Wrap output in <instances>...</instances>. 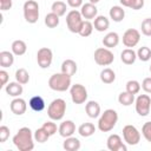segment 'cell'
I'll return each instance as SVG.
<instances>
[{"instance_id": "6da1fadb", "label": "cell", "mask_w": 151, "mask_h": 151, "mask_svg": "<svg viewBox=\"0 0 151 151\" xmlns=\"http://www.w3.org/2000/svg\"><path fill=\"white\" fill-rule=\"evenodd\" d=\"M13 144L19 151H32L34 149V136L29 127L24 126L13 136Z\"/></svg>"}, {"instance_id": "7a4b0ae2", "label": "cell", "mask_w": 151, "mask_h": 151, "mask_svg": "<svg viewBox=\"0 0 151 151\" xmlns=\"http://www.w3.org/2000/svg\"><path fill=\"white\" fill-rule=\"evenodd\" d=\"M118 122V113L113 109L105 110L98 119V129L101 132H109L111 131Z\"/></svg>"}, {"instance_id": "3957f363", "label": "cell", "mask_w": 151, "mask_h": 151, "mask_svg": "<svg viewBox=\"0 0 151 151\" xmlns=\"http://www.w3.org/2000/svg\"><path fill=\"white\" fill-rule=\"evenodd\" d=\"M48 87L57 92H65L71 87V77L63 72L54 73L48 79Z\"/></svg>"}, {"instance_id": "277c9868", "label": "cell", "mask_w": 151, "mask_h": 151, "mask_svg": "<svg viewBox=\"0 0 151 151\" xmlns=\"http://www.w3.org/2000/svg\"><path fill=\"white\" fill-rule=\"evenodd\" d=\"M66 112V101L61 98L52 100L47 107V116L52 120H61Z\"/></svg>"}, {"instance_id": "5b68a950", "label": "cell", "mask_w": 151, "mask_h": 151, "mask_svg": "<svg viewBox=\"0 0 151 151\" xmlns=\"http://www.w3.org/2000/svg\"><path fill=\"white\" fill-rule=\"evenodd\" d=\"M24 18L28 24H35L39 19V5L35 0H27L24 4Z\"/></svg>"}, {"instance_id": "8992f818", "label": "cell", "mask_w": 151, "mask_h": 151, "mask_svg": "<svg viewBox=\"0 0 151 151\" xmlns=\"http://www.w3.org/2000/svg\"><path fill=\"white\" fill-rule=\"evenodd\" d=\"M83 21H84V18H83L80 11L72 9L66 14V25H67L68 31L72 33H79Z\"/></svg>"}, {"instance_id": "52a82bcc", "label": "cell", "mask_w": 151, "mask_h": 151, "mask_svg": "<svg viewBox=\"0 0 151 151\" xmlns=\"http://www.w3.org/2000/svg\"><path fill=\"white\" fill-rule=\"evenodd\" d=\"M94 61L99 66H109L114 60V54L107 47H99L94 51Z\"/></svg>"}, {"instance_id": "ba28073f", "label": "cell", "mask_w": 151, "mask_h": 151, "mask_svg": "<svg viewBox=\"0 0 151 151\" xmlns=\"http://www.w3.org/2000/svg\"><path fill=\"white\" fill-rule=\"evenodd\" d=\"M70 94H71V99L74 104L80 105L84 104L87 100V90L84 85L81 84H73L70 87Z\"/></svg>"}, {"instance_id": "9c48e42d", "label": "cell", "mask_w": 151, "mask_h": 151, "mask_svg": "<svg viewBox=\"0 0 151 151\" xmlns=\"http://www.w3.org/2000/svg\"><path fill=\"white\" fill-rule=\"evenodd\" d=\"M134 109L136 112L140 117H145L150 113L151 109V98L149 94H139L134 99Z\"/></svg>"}, {"instance_id": "30bf717a", "label": "cell", "mask_w": 151, "mask_h": 151, "mask_svg": "<svg viewBox=\"0 0 151 151\" xmlns=\"http://www.w3.org/2000/svg\"><path fill=\"white\" fill-rule=\"evenodd\" d=\"M123 138L127 145H137L140 142V132L134 125H125L123 127Z\"/></svg>"}, {"instance_id": "8fae6325", "label": "cell", "mask_w": 151, "mask_h": 151, "mask_svg": "<svg viewBox=\"0 0 151 151\" xmlns=\"http://www.w3.org/2000/svg\"><path fill=\"white\" fill-rule=\"evenodd\" d=\"M53 60V52L48 47H41L37 52V61L41 68H48Z\"/></svg>"}, {"instance_id": "7c38bea8", "label": "cell", "mask_w": 151, "mask_h": 151, "mask_svg": "<svg viewBox=\"0 0 151 151\" xmlns=\"http://www.w3.org/2000/svg\"><path fill=\"white\" fill-rule=\"evenodd\" d=\"M140 40V33L136 28H129L123 34V44L127 48H133Z\"/></svg>"}, {"instance_id": "4fadbf2b", "label": "cell", "mask_w": 151, "mask_h": 151, "mask_svg": "<svg viewBox=\"0 0 151 151\" xmlns=\"http://www.w3.org/2000/svg\"><path fill=\"white\" fill-rule=\"evenodd\" d=\"M106 145H107V149L110 151H127V147L124 144V142L122 140L120 136L116 134V133L110 134L107 137Z\"/></svg>"}, {"instance_id": "5bb4252c", "label": "cell", "mask_w": 151, "mask_h": 151, "mask_svg": "<svg viewBox=\"0 0 151 151\" xmlns=\"http://www.w3.org/2000/svg\"><path fill=\"white\" fill-rule=\"evenodd\" d=\"M9 109L12 111V113L17 114V116H21L26 112V109H27V104H26V100L20 98V97H17L14 98L11 104H9Z\"/></svg>"}, {"instance_id": "9a60e30c", "label": "cell", "mask_w": 151, "mask_h": 151, "mask_svg": "<svg viewBox=\"0 0 151 151\" xmlns=\"http://www.w3.org/2000/svg\"><path fill=\"white\" fill-rule=\"evenodd\" d=\"M80 13L83 15L84 19L86 20H91V19H94L98 14V8L92 2H86L81 7H80Z\"/></svg>"}, {"instance_id": "2e32d148", "label": "cell", "mask_w": 151, "mask_h": 151, "mask_svg": "<svg viewBox=\"0 0 151 151\" xmlns=\"http://www.w3.org/2000/svg\"><path fill=\"white\" fill-rule=\"evenodd\" d=\"M59 134L64 138L71 137L74 132H76V124L72 120H64L60 125H59V130H58Z\"/></svg>"}, {"instance_id": "e0dca14e", "label": "cell", "mask_w": 151, "mask_h": 151, "mask_svg": "<svg viewBox=\"0 0 151 151\" xmlns=\"http://www.w3.org/2000/svg\"><path fill=\"white\" fill-rule=\"evenodd\" d=\"M5 91L8 96L11 97H20L24 92V88H22V84L18 83L17 80L15 81H12V83H8L6 86H5Z\"/></svg>"}, {"instance_id": "ac0fdd59", "label": "cell", "mask_w": 151, "mask_h": 151, "mask_svg": "<svg viewBox=\"0 0 151 151\" xmlns=\"http://www.w3.org/2000/svg\"><path fill=\"white\" fill-rule=\"evenodd\" d=\"M85 111H86V114L90 117V118H98L100 114H101V109H100V105L94 101V100H90L86 103L85 105Z\"/></svg>"}, {"instance_id": "d6986e66", "label": "cell", "mask_w": 151, "mask_h": 151, "mask_svg": "<svg viewBox=\"0 0 151 151\" xmlns=\"http://www.w3.org/2000/svg\"><path fill=\"white\" fill-rule=\"evenodd\" d=\"M109 15L114 22H120L125 18V9L122 6H112L109 11Z\"/></svg>"}, {"instance_id": "ffe728a7", "label": "cell", "mask_w": 151, "mask_h": 151, "mask_svg": "<svg viewBox=\"0 0 151 151\" xmlns=\"http://www.w3.org/2000/svg\"><path fill=\"white\" fill-rule=\"evenodd\" d=\"M77 70H78V66H77V63L72 59H66L63 61L61 64V72L72 77L77 73Z\"/></svg>"}, {"instance_id": "44dd1931", "label": "cell", "mask_w": 151, "mask_h": 151, "mask_svg": "<svg viewBox=\"0 0 151 151\" xmlns=\"http://www.w3.org/2000/svg\"><path fill=\"white\" fill-rule=\"evenodd\" d=\"M110 26V20L105 17V15H97L94 18V21H93V27L96 31L98 32H104L109 28Z\"/></svg>"}, {"instance_id": "7402d4cb", "label": "cell", "mask_w": 151, "mask_h": 151, "mask_svg": "<svg viewBox=\"0 0 151 151\" xmlns=\"http://www.w3.org/2000/svg\"><path fill=\"white\" fill-rule=\"evenodd\" d=\"M119 44V35L116 32H110L103 38V45L107 48H113Z\"/></svg>"}, {"instance_id": "603a6c76", "label": "cell", "mask_w": 151, "mask_h": 151, "mask_svg": "<svg viewBox=\"0 0 151 151\" xmlns=\"http://www.w3.org/2000/svg\"><path fill=\"white\" fill-rule=\"evenodd\" d=\"M120 59L125 65H132L137 59V52L133 48H125L120 53Z\"/></svg>"}, {"instance_id": "cb8c5ba5", "label": "cell", "mask_w": 151, "mask_h": 151, "mask_svg": "<svg viewBox=\"0 0 151 151\" xmlns=\"http://www.w3.org/2000/svg\"><path fill=\"white\" fill-rule=\"evenodd\" d=\"M28 105L34 112H41L46 106L45 105V100H44V98L41 96H33L29 99Z\"/></svg>"}, {"instance_id": "d4e9b609", "label": "cell", "mask_w": 151, "mask_h": 151, "mask_svg": "<svg viewBox=\"0 0 151 151\" xmlns=\"http://www.w3.org/2000/svg\"><path fill=\"white\" fill-rule=\"evenodd\" d=\"M81 144H80V140L76 137H67L65 138L64 143H63V147L66 150V151H78L80 149Z\"/></svg>"}, {"instance_id": "484cf974", "label": "cell", "mask_w": 151, "mask_h": 151, "mask_svg": "<svg viewBox=\"0 0 151 151\" xmlns=\"http://www.w3.org/2000/svg\"><path fill=\"white\" fill-rule=\"evenodd\" d=\"M14 63V54L9 51H1L0 52V65L2 68L11 67Z\"/></svg>"}, {"instance_id": "4316f807", "label": "cell", "mask_w": 151, "mask_h": 151, "mask_svg": "<svg viewBox=\"0 0 151 151\" xmlns=\"http://www.w3.org/2000/svg\"><path fill=\"white\" fill-rule=\"evenodd\" d=\"M11 48H12V52H13L14 55L20 57V55H24V54L26 53V51H27V45H26V42H25L24 40H14V41L12 42Z\"/></svg>"}, {"instance_id": "83f0119b", "label": "cell", "mask_w": 151, "mask_h": 151, "mask_svg": "<svg viewBox=\"0 0 151 151\" xmlns=\"http://www.w3.org/2000/svg\"><path fill=\"white\" fill-rule=\"evenodd\" d=\"M96 132V126L92 123H83L79 127H78V133L81 137H91L92 134H94Z\"/></svg>"}, {"instance_id": "f1b7e54d", "label": "cell", "mask_w": 151, "mask_h": 151, "mask_svg": "<svg viewBox=\"0 0 151 151\" xmlns=\"http://www.w3.org/2000/svg\"><path fill=\"white\" fill-rule=\"evenodd\" d=\"M100 80L104 83V84H112L114 80H116V73L112 68L110 67H106L104 68L101 72H100Z\"/></svg>"}, {"instance_id": "f546056e", "label": "cell", "mask_w": 151, "mask_h": 151, "mask_svg": "<svg viewBox=\"0 0 151 151\" xmlns=\"http://www.w3.org/2000/svg\"><path fill=\"white\" fill-rule=\"evenodd\" d=\"M118 101L123 106H130V105H132L134 103V94H132V93H130L127 91L120 92L119 96H118Z\"/></svg>"}, {"instance_id": "4dcf8cb0", "label": "cell", "mask_w": 151, "mask_h": 151, "mask_svg": "<svg viewBox=\"0 0 151 151\" xmlns=\"http://www.w3.org/2000/svg\"><path fill=\"white\" fill-rule=\"evenodd\" d=\"M51 9H52V12H53V13H55L57 15L63 17V15H65V14H66L67 6H66V4H65L63 0H57V1H54V2L52 4Z\"/></svg>"}, {"instance_id": "1f68e13d", "label": "cell", "mask_w": 151, "mask_h": 151, "mask_svg": "<svg viewBox=\"0 0 151 151\" xmlns=\"http://www.w3.org/2000/svg\"><path fill=\"white\" fill-rule=\"evenodd\" d=\"M93 28H94V27H93V24H92L90 20H84L78 34H79V35H81V37H84V38L90 37V35L92 34Z\"/></svg>"}, {"instance_id": "d6a6232c", "label": "cell", "mask_w": 151, "mask_h": 151, "mask_svg": "<svg viewBox=\"0 0 151 151\" xmlns=\"http://www.w3.org/2000/svg\"><path fill=\"white\" fill-rule=\"evenodd\" d=\"M59 15H57L55 13L51 12L48 14H46L45 17V25L48 27V28H54L59 25Z\"/></svg>"}, {"instance_id": "836d02e7", "label": "cell", "mask_w": 151, "mask_h": 151, "mask_svg": "<svg viewBox=\"0 0 151 151\" xmlns=\"http://www.w3.org/2000/svg\"><path fill=\"white\" fill-rule=\"evenodd\" d=\"M15 80L22 85L27 84L29 81V74L25 68H18L15 71Z\"/></svg>"}, {"instance_id": "e575fe53", "label": "cell", "mask_w": 151, "mask_h": 151, "mask_svg": "<svg viewBox=\"0 0 151 151\" xmlns=\"http://www.w3.org/2000/svg\"><path fill=\"white\" fill-rule=\"evenodd\" d=\"M137 58L142 61H149L151 59V50L147 46H142L137 51Z\"/></svg>"}, {"instance_id": "d590c367", "label": "cell", "mask_w": 151, "mask_h": 151, "mask_svg": "<svg viewBox=\"0 0 151 151\" xmlns=\"http://www.w3.org/2000/svg\"><path fill=\"white\" fill-rule=\"evenodd\" d=\"M33 136H34V140L35 142H38V143H45V142H47L48 140V138L51 137L42 127H39V129H37L35 131H34V133H33Z\"/></svg>"}, {"instance_id": "8d00e7d4", "label": "cell", "mask_w": 151, "mask_h": 151, "mask_svg": "<svg viewBox=\"0 0 151 151\" xmlns=\"http://www.w3.org/2000/svg\"><path fill=\"white\" fill-rule=\"evenodd\" d=\"M125 86H126V91L130 92V93H132V94L139 93V91H140V88H142V85H140L139 81H137V80H129Z\"/></svg>"}, {"instance_id": "74e56055", "label": "cell", "mask_w": 151, "mask_h": 151, "mask_svg": "<svg viewBox=\"0 0 151 151\" xmlns=\"http://www.w3.org/2000/svg\"><path fill=\"white\" fill-rule=\"evenodd\" d=\"M50 136H53V134H55L57 133V131L59 130V127H57V124L55 123H53V120L51 119V120H48V122H45L44 124H42V126H41Z\"/></svg>"}, {"instance_id": "f35d334b", "label": "cell", "mask_w": 151, "mask_h": 151, "mask_svg": "<svg viewBox=\"0 0 151 151\" xmlns=\"http://www.w3.org/2000/svg\"><path fill=\"white\" fill-rule=\"evenodd\" d=\"M140 29L145 37H151V18H146L142 21Z\"/></svg>"}, {"instance_id": "ab89813d", "label": "cell", "mask_w": 151, "mask_h": 151, "mask_svg": "<svg viewBox=\"0 0 151 151\" xmlns=\"http://www.w3.org/2000/svg\"><path fill=\"white\" fill-rule=\"evenodd\" d=\"M142 134L146 139V142L151 143V122L144 123V125L142 126Z\"/></svg>"}, {"instance_id": "60d3db41", "label": "cell", "mask_w": 151, "mask_h": 151, "mask_svg": "<svg viewBox=\"0 0 151 151\" xmlns=\"http://www.w3.org/2000/svg\"><path fill=\"white\" fill-rule=\"evenodd\" d=\"M9 137V127L6 125L0 126V143H5Z\"/></svg>"}, {"instance_id": "b9f144b4", "label": "cell", "mask_w": 151, "mask_h": 151, "mask_svg": "<svg viewBox=\"0 0 151 151\" xmlns=\"http://www.w3.org/2000/svg\"><path fill=\"white\" fill-rule=\"evenodd\" d=\"M8 79H9V76L8 73L5 71V70H1L0 71V87H5L7 84H8Z\"/></svg>"}, {"instance_id": "7bdbcfd3", "label": "cell", "mask_w": 151, "mask_h": 151, "mask_svg": "<svg viewBox=\"0 0 151 151\" xmlns=\"http://www.w3.org/2000/svg\"><path fill=\"white\" fill-rule=\"evenodd\" d=\"M142 88H143L146 93L151 94V77H147V78H145V79L143 80V83H142Z\"/></svg>"}, {"instance_id": "ee69618b", "label": "cell", "mask_w": 151, "mask_h": 151, "mask_svg": "<svg viewBox=\"0 0 151 151\" xmlns=\"http://www.w3.org/2000/svg\"><path fill=\"white\" fill-rule=\"evenodd\" d=\"M13 0H0V9L1 11H8L12 8Z\"/></svg>"}, {"instance_id": "f6af8a7d", "label": "cell", "mask_w": 151, "mask_h": 151, "mask_svg": "<svg viewBox=\"0 0 151 151\" xmlns=\"http://www.w3.org/2000/svg\"><path fill=\"white\" fill-rule=\"evenodd\" d=\"M144 0H133L132 1V5H131V9H134V11H138V9H140V8H143L144 7Z\"/></svg>"}, {"instance_id": "bcb514c9", "label": "cell", "mask_w": 151, "mask_h": 151, "mask_svg": "<svg viewBox=\"0 0 151 151\" xmlns=\"http://www.w3.org/2000/svg\"><path fill=\"white\" fill-rule=\"evenodd\" d=\"M67 5L72 8H79L84 4H83V0H67Z\"/></svg>"}, {"instance_id": "7dc6e473", "label": "cell", "mask_w": 151, "mask_h": 151, "mask_svg": "<svg viewBox=\"0 0 151 151\" xmlns=\"http://www.w3.org/2000/svg\"><path fill=\"white\" fill-rule=\"evenodd\" d=\"M132 1H133V0H119V2H120L122 6H124V7H129V8L131 7Z\"/></svg>"}, {"instance_id": "c3c4849f", "label": "cell", "mask_w": 151, "mask_h": 151, "mask_svg": "<svg viewBox=\"0 0 151 151\" xmlns=\"http://www.w3.org/2000/svg\"><path fill=\"white\" fill-rule=\"evenodd\" d=\"M99 1H100V0H90V2H92V4H94V5H96L97 2H99Z\"/></svg>"}, {"instance_id": "681fc988", "label": "cell", "mask_w": 151, "mask_h": 151, "mask_svg": "<svg viewBox=\"0 0 151 151\" xmlns=\"http://www.w3.org/2000/svg\"><path fill=\"white\" fill-rule=\"evenodd\" d=\"M150 72H151V65H150Z\"/></svg>"}]
</instances>
